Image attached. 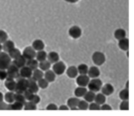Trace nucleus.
I'll list each match as a JSON object with an SVG mask.
<instances>
[{"mask_svg": "<svg viewBox=\"0 0 134 116\" xmlns=\"http://www.w3.org/2000/svg\"><path fill=\"white\" fill-rule=\"evenodd\" d=\"M69 34L72 38H78L81 36L82 31L79 27L77 26H73L69 29Z\"/></svg>", "mask_w": 134, "mask_h": 116, "instance_id": "9", "label": "nucleus"}, {"mask_svg": "<svg viewBox=\"0 0 134 116\" xmlns=\"http://www.w3.org/2000/svg\"><path fill=\"white\" fill-rule=\"evenodd\" d=\"M95 93L91 91H88L86 92L85 95L83 96L84 100L87 103H91L94 100L95 97Z\"/></svg>", "mask_w": 134, "mask_h": 116, "instance_id": "23", "label": "nucleus"}, {"mask_svg": "<svg viewBox=\"0 0 134 116\" xmlns=\"http://www.w3.org/2000/svg\"><path fill=\"white\" fill-rule=\"evenodd\" d=\"M28 89L31 91L33 93H36L39 90V87L37 83V81L35 80L32 77L27 79Z\"/></svg>", "mask_w": 134, "mask_h": 116, "instance_id": "12", "label": "nucleus"}, {"mask_svg": "<svg viewBox=\"0 0 134 116\" xmlns=\"http://www.w3.org/2000/svg\"><path fill=\"white\" fill-rule=\"evenodd\" d=\"M8 78L7 71L4 69H0V80H4Z\"/></svg>", "mask_w": 134, "mask_h": 116, "instance_id": "44", "label": "nucleus"}, {"mask_svg": "<svg viewBox=\"0 0 134 116\" xmlns=\"http://www.w3.org/2000/svg\"><path fill=\"white\" fill-rule=\"evenodd\" d=\"M32 47L35 51H39L43 50L44 48V44L42 40L37 39L33 42Z\"/></svg>", "mask_w": 134, "mask_h": 116, "instance_id": "19", "label": "nucleus"}, {"mask_svg": "<svg viewBox=\"0 0 134 116\" xmlns=\"http://www.w3.org/2000/svg\"><path fill=\"white\" fill-rule=\"evenodd\" d=\"M92 59L93 63L98 66L103 65L105 61V55L100 52H95L94 53L92 56Z\"/></svg>", "mask_w": 134, "mask_h": 116, "instance_id": "5", "label": "nucleus"}, {"mask_svg": "<svg viewBox=\"0 0 134 116\" xmlns=\"http://www.w3.org/2000/svg\"><path fill=\"white\" fill-rule=\"evenodd\" d=\"M8 105L7 103L4 102L3 101L0 102V110H7Z\"/></svg>", "mask_w": 134, "mask_h": 116, "instance_id": "48", "label": "nucleus"}, {"mask_svg": "<svg viewBox=\"0 0 134 116\" xmlns=\"http://www.w3.org/2000/svg\"><path fill=\"white\" fill-rule=\"evenodd\" d=\"M38 65L39 64L38 63V61L34 58L29 60H27L26 66L28 67L30 69L34 71L38 68Z\"/></svg>", "mask_w": 134, "mask_h": 116, "instance_id": "25", "label": "nucleus"}, {"mask_svg": "<svg viewBox=\"0 0 134 116\" xmlns=\"http://www.w3.org/2000/svg\"><path fill=\"white\" fill-rule=\"evenodd\" d=\"M17 79H18L16 82V87L15 92L23 93L27 89H28L27 79L22 78L20 75Z\"/></svg>", "mask_w": 134, "mask_h": 116, "instance_id": "2", "label": "nucleus"}, {"mask_svg": "<svg viewBox=\"0 0 134 116\" xmlns=\"http://www.w3.org/2000/svg\"><path fill=\"white\" fill-rule=\"evenodd\" d=\"M129 82L128 81H127V84H126V89H128V88H129Z\"/></svg>", "mask_w": 134, "mask_h": 116, "instance_id": "52", "label": "nucleus"}, {"mask_svg": "<svg viewBox=\"0 0 134 116\" xmlns=\"http://www.w3.org/2000/svg\"><path fill=\"white\" fill-rule=\"evenodd\" d=\"M78 73L80 74H87L88 72V66L84 64H81L79 65L77 68Z\"/></svg>", "mask_w": 134, "mask_h": 116, "instance_id": "33", "label": "nucleus"}, {"mask_svg": "<svg viewBox=\"0 0 134 116\" xmlns=\"http://www.w3.org/2000/svg\"><path fill=\"white\" fill-rule=\"evenodd\" d=\"M37 81H38L37 84H38L39 88H40L41 89H44L47 88L48 86L49 82L44 78H42L39 79V80H38Z\"/></svg>", "mask_w": 134, "mask_h": 116, "instance_id": "37", "label": "nucleus"}, {"mask_svg": "<svg viewBox=\"0 0 134 116\" xmlns=\"http://www.w3.org/2000/svg\"><path fill=\"white\" fill-rule=\"evenodd\" d=\"M4 99L7 103L9 104L13 103L15 101L14 93L11 91L7 92L4 95Z\"/></svg>", "mask_w": 134, "mask_h": 116, "instance_id": "35", "label": "nucleus"}, {"mask_svg": "<svg viewBox=\"0 0 134 116\" xmlns=\"http://www.w3.org/2000/svg\"><path fill=\"white\" fill-rule=\"evenodd\" d=\"M87 91L85 87H79L74 90V95L78 97H83Z\"/></svg>", "mask_w": 134, "mask_h": 116, "instance_id": "28", "label": "nucleus"}, {"mask_svg": "<svg viewBox=\"0 0 134 116\" xmlns=\"http://www.w3.org/2000/svg\"><path fill=\"white\" fill-rule=\"evenodd\" d=\"M2 45H1V44H0V52H2Z\"/></svg>", "mask_w": 134, "mask_h": 116, "instance_id": "53", "label": "nucleus"}, {"mask_svg": "<svg viewBox=\"0 0 134 116\" xmlns=\"http://www.w3.org/2000/svg\"><path fill=\"white\" fill-rule=\"evenodd\" d=\"M43 76L48 82H53L56 79V74L53 71L50 69L46 71L45 73L43 74Z\"/></svg>", "mask_w": 134, "mask_h": 116, "instance_id": "16", "label": "nucleus"}, {"mask_svg": "<svg viewBox=\"0 0 134 116\" xmlns=\"http://www.w3.org/2000/svg\"><path fill=\"white\" fill-rule=\"evenodd\" d=\"M43 74H43L42 71L41 70L38 69L37 68V69H35V70L33 71V73H32L31 77L35 80L37 81L39 79L43 78Z\"/></svg>", "mask_w": 134, "mask_h": 116, "instance_id": "24", "label": "nucleus"}, {"mask_svg": "<svg viewBox=\"0 0 134 116\" xmlns=\"http://www.w3.org/2000/svg\"><path fill=\"white\" fill-rule=\"evenodd\" d=\"M119 108L122 110H129V102L127 100H123L119 106Z\"/></svg>", "mask_w": 134, "mask_h": 116, "instance_id": "42", "label": "nucleus"}, {"mask_svg": "<svg viewBox=\"0 0 134 116\" xmlns=\"http://www.w3.org/2000/svg\"><path fill=\"white\" fill-rule=\"evenodd\" d=\"M27 59L22 55H21L20 56L15 58L12 63L16 65L19 69H21L23 67L26 66Z\"/></svg>", "mask_w": 134, "mask_h": 116, "instance_id": "14", "label": "nucleus"}, {"mask_svg": "<svg viewBox=\"0 0 134 116\" xmlns=\"http://www.w3.org/2000/svg\"><path fill=\"white\" fill-rule=\"evenodd\" d=\"M11 63L12 59L7 53L0 52V69H7Z\"/></svg>", "mask_w": 134, "mask_h": 116, "instance_id": "1", "label": "nucleus"}, {"mask_svg": "<svg viewBox=\"0 0 134 116\" xmlns=\"http://www.w3.org/2000/svg\"><path fill=\"white\" fill-rule=\"evenodd\" d=\"M66 66L65 63L61 61H58L55 63H54L53 70L56 74L57 75H61L63 74L66 70Z\"/></svg>", "mask_w": 134, "mask_h": 116, "instance_id": "6", "label": "nucleus"}, {"mask_svg": "<svg viewBox=\"0 0 134 116\" xmlns=\"http://www.w3.org/2000/svg\"><path fill=\"white\" fill-rule=\"evenodd\" d=\"M94 101L98 104L102 105V104H104L106 101L105 96L102 93H99L97 95H95Z\"/></svg>", "mask_w": 134, "mask_h": 116, "instance_id": "31", "label": "nucleus"}, {"mask_svg": "<svg viewBox=\"0 0 134 116\" xmlns=\"http://www.w3.org/2000/svg\"><path fill=\"white\" fill-rule=\"evenodd\" d=\"M78 109L82 110H87L88 108V103L85 101V100H79V102L78 103Z\"/></svg>", "mask_w": 134, "mask_h": 116, "instance_id": "39", "label": "nucleus"}, {"mask_svg": "<svg viewBox=\"0 0 134 116\" xmlns=\"http://www.w3.org/2000/svg\"><path fill=\"white\" fill-rule=\"evenodd\" d=\"M102 85V82L100 79L98 78H93L91 81H89L87 86L89 90L94 92H97L101 90Z\"/></svg>", "mask_w": 134, "mask_h": 116, "instance_id": "3", "label": "nucleus"}, {"mask_svg": "<svg viewBox=\"0 0 134 116\" xmlns=\"http://www.w3.org/2000/svg\"><path fill=\"white\" fill-rule=\"evenodd\" d=\"M36 51L32 47H27L24 50L22 55L27 60H29L35 58L36 57Z\"/></svg>", "mask_w": 134, "mask_h": 116, "instance_id": "7", "label": "nucleus"}, {"mask_svg": "<svg viewBox=\"0 0 134 116\" xmlns=\"http://www.w3.org/2000/svg\"><path fill=\"white\" fill-rule=\"evenodd\" d=\"M33 70L27 66H25L21 68L20 70V75L23 78L28 79L31 77Z\"/></svg>", "mask_w": 134, "mask_h": 116, "instance_id": "10", "label": "nucleus"}, {"mask_svg": "<svg viewBox=\"0 0 134 116\" xmlns=\"http://www.w3.org/2000/svg\"><path fill=\"white\" fill-rule=\"evenodd\" d=\"M8 38L7 33L4 30H0V44L3 43Z\"/></svg>", "mask_w": 134, "mask_h": 116, "instance_id": "40", "label": "nucleus"}, {"mask_svg": "<svg viewBox=\"0 0 134 116\" xmlns=\"http://www.w3.org/2000/svg\"><path fill=\"white\" fill-rule=\"evenodd\" d=\"M3 99H4L3 94L2 92H0V102L3 101Z\"/></svg>", "mask_w": 134, "mask_h": 116, "instance_id": "51", "label": "nucleus"}, {"mask_svg": "<svg viewBox=\"0 0 134 116\" xmlns=\"http://www.w3.org/2000/svg\"><path fill=\"white\" fill-rule=\"evenodd\" d=\"M100 105L97 103H92L88 105V109L90 110H100Z\"/></svg>", "mask_w": 134, "mask_h": 116, "instance_id": "43", "label": "nucleus"}, {"mask_svg": "<svg viewBox=\"0 0 134 116\" xmlns=\"http://www.w3.org/2000/svg\"><path fill=\"white\" fill-rule=\"evenodd\" d=\"M65 1L69 2V3H74L76 2L78 0H65Z\"/></svg>", "mask_w": 134, "mask_h": 116, "instance_id": "50", "label": "nucleus"}, {"mask_svg": "<svg viewBox=\"0 0 134 116\" xmlns=\"http://www.w3.org/2000/svg\"><path fill=\"white\" fill-rule=\"evenodd\" d=\"M14 100L15 101L22 103L23 105L26 102V100L23 95V93L18 92H16V93H14Z\"/></svg>", "mask_w": 134, "mask_h": 116, "instance_id": "34", "label": "nucleus"}, {"mask_svg": "<svg viewBox=\"0 0 134 116\" xmlns=\"http://www.w3.org/2000/svg\"><path fill=\"white\" fill-rule=\"evenodd\" d=\"M79 100V99L78 98L71 97L68 99L67 101V106L71 109L74 107H77Z\"/></svg>", "mask_w": 134, "mask_h": 116, "instance_id": "30", "label": "nucleus"}, {"mask_svg": "<svg viewBox=\"0 0 134 116\" xmlns=\"http://www.w3.org/2000/svg\"><path fill=\"white\" fill-rule=\"evenodd\" d=\"M34 93H33L31 91L29 90L28 89H27L24 93L23 95L26 99V100H27L28 101H30L31 99L32 98Z\"/></svg>", "mask_w": 134, "mask_h": 116, "instance_id": "41", "label": "nucleus"}, {"mask_svg": "<svg viewBox=\"0 0 134 116\" xmlns=\"http://www.w3.org/2000/svg\"><path fill=\"white\" fill-rule=\"evenodd\" d=\"M58 109L60 110H69V107L67 105H62L59 107Z\"/></svg>", "mask_w": 134, "mask_h": 116, "instance_id": "49", "label": "nucleus"}, {"mask_svg": "<svg viewBox=\"0 0 134 116\" xmlns=\"http://www.w3.org/2000/svg\"><path fill=\"white\" fill-rule=\"evenodd\" d=\"M24 108L25 110H36L37 106L36 104L33 103L31 101L26 102L24 104Z\"/></svg>", "mask_w": 134, "mask_h": 116, "instance_id": "36", "label": "nucleus"}, {"mask_svg": "<svg viewBox=\"0 0 134 116\" xmlns=\"http://www.w3.org/2000/svg\"><path fill=\"white\" fill-rule=\"evenodd\" d=\"M14 48H15V44L11 40H7L3 43L2 45V50L6 53H8Z\"/></svg>", "mask_w": 134, "mask_h": 116, "instance_id": "20", "label": "nucleus"}, {"mask_svg": "<svg viewBox=\"0 0 134 116\" xmlns=\"http://www.w3.org/2000/svg\"><path fill=\"white\" fill-rule=\"evenodd\" d=\"M38 67L42 71H47L50 69L51 67V63L48 60H44L40 61L38 65Z\"/></svg>", "mask_w": 134, "mask_h": 116, "instance_id": "26", "label": "nucleus"}, {"mask_svg": "<svg viewBox=\"0 0 134 116\" xmlns=\"http://www.w3.org/2000/svg\"><path fill=\"white\" fill-rule=\"evenodd\" d=\"M8 77L13 79H17L20 76L19 68L12 61L10 65L7 69Z\"/></svg>", "mask_w": 134, "mask_h": 116, "instance_id": "4", "label": "nucleus"}, {"mask_svg": "<svg viewBox=\"0 0 134 116\" xmlns=\"http://www.w3.org/2000/svg\"><path fill=\"white\" fill-rule=\"evenodd\" d=\"M8 54L11 59H15L21 55V53L18 49L14 48L8 52Z\"/></svg>", "mask_w": 134, "mask_h": 116, "instance_id": "32", "label": "nucleus"}, {"mask_svg": "<svg viewBox=\"0 0 134 116\" xmlns=\"http://www.w3.org/2000/svg\"><path fill=\"white\" fill-rule=\"evenodd\" d=\"M24 105L18 102L15 101L13 104H9L8 105L7 110H21L23 108Z\"/></svg>", "mask_w": 134, "mask_h": 116, "instance_id": "17", "label": "nucleus"}, {"mask_svg": "<svg viewBox=\"0 0 134 116\" xmlns=\"http://www.w3.org/2000/svg\"><path fill=\"white\" fill-rule=\"evenodd\" d=\"M119 96L120 98L123 100H128L129 99V91H128V89H124V90H122L119 94Z\"/></svg>", "mask_w": 134, "mask_h": 116, "instance_id": "38", "label": "nucleus"}, {"mask_svg": "<svg viewBox=\"0 0 134 116\" xmlns=\"http://www.w3.org/2000/svg\"><path fill=\"white\" fill-rule=\"evenodd\" d=\"M47 58H48V60L51 64H54L59 60V54L56 52H50L47 56Z\"/></svg>", "mask_w": 134, "mask_h": 116, "instance_id": "18", "label": "nucleus"}, {"mask_svg": "<svg viewBox=\"0 0 134 116\" xmlns=\"http://www.w3.org/2000/svg\"><path fill=\"white\" fill-rule=\"evenodd\" d=\"M78 71L77 68L74 66H72L69 67L67 70V74L70 78H74L77 76Z\"/></svg>", "mask_w": 134, "mask_h": 116, "instance_id": "21", "label": "nucleus"}, {"mask_svg": "<svg viewBox=\"0 0 134 116\" xmlns=\"http://www.w3.org/2000/svg\"><path fill=\"white\" fill-rule=\"evenodd\" d=\"M47 54L45 51L43 50H41L38 51L37 53H36L35 57L36 58V60L40 62L46 60L47 58Z\"/></svg>", "mask_w": 134, "mask_h": 116, "instance_id": "29", "label": "nucleus"}, {"mask_svg": "<svg viewBox=\"0 0 134 116\" xmlns=\"http://www.w3.org/2000/svg\"><path fill=\"white\" fill-rule=\"evenodd\" d=\"M30 101H31V102H33V103H34L35 104H37L40 102V98L39 96V95H36V94H34L32 98L31 99V100Z\"/></svg>", "mask_w": 134, "mask_h": 116, "instance_id": "45", "label": "nucleus"}, {"mask_svg": "<svg viewBox=\"0 0 134 116\" xmlns=\"http://www.w3.org/2000/svg\"><path fill=\"white\" fill-rule=\"evenodd\" d=\"M90 81V78L86 74H80L76 79L77 84L79 87H86Z\"/></svg>", "mask_w": 134, "mask_h": 116, "instance_id": "8", "label": "nucleus"}, {"mask_svg": "<svg viewBox=\"0 0 134 116\" xmlns=\"http://www.w3.org/2000/svg\"><path fill=\"white\" fill-rule=\"evenodd\" d=\"M118 46L123 51H127L129 49V40L125 37L119 40Z\"/></svg>", "mask_w": 134, "mask_h": 116, "instance_id": "22", "label": "nucleus"}, {"mask_svg": "<svg viewBox=\"0 0 134 116\" xmlns=\"http://www.w3.org/2000/svg\"><path fill=\"white\" fill-rule=\"evenodd\" d=\"M46 109L48 110H56L58 109V108L55 104H50L47 106Z\"/></svg>", "mask_w": 134, "mask_h": 116, "instance_id": "46", "label": "nucleus"}, {"mask_svg": "<svg viewBox=\"0 0 134 116\" xmlns=\"http://www.w3.org/2000/svg\"><path fill=\"white\" fill-rule=\"evenodd\" d=\"M126 35V31L123 29H118L114 32V36L116 39L119 40L125 38Z\"/></svg>", "mask_w": 134, "mask_h": 116, "instance_id": "27", "label": "nucleus"}, {"mask_svg": "<svg viewBox=\"0 0 134 116\" xmlns=\"http://www.w3.org/2000/svg\"><path fill=\"white\" fill-rule=\"evenodd\" d=\"M112 109V107L107 104H103L100 107V110H110Z\"/></svg>", "mask_w": 134, "mask_h": 116, "instance_id": "47", "label": "nucleus"}, {"mask_svg": "<svg viewBox=\"0 0 134 116\" xmlns=\"http://www.w3.org/2000/svg\"><path fill=\"white\" fill-rule=\"evenodd\" d=\"M4 85L6 88L9 91L11 92L15 91L16 87V82L14 80V79L8 77L5 80Z\"/></svg>", "mask_w": 134, "mask_h": 116, "instance_id": "11", "label": "nucleus"}, {"mask_svg": "<svg viewBox=\"0 0 134 116\" xmlns=\"http://www.w3.org/2000/svg\"><path fill=\"white\" fill-rule=\"evenodd\" d=\"M87 74L89 78H91L92 79L97 78L100 75V71L98 67L92 66L88 69Z\"/></svg>", "mask_w": 134, "mask_h": 116, "instance_id": "13", "label": "nucleus"}, {"mask_svg": "<svg viewBox=\"0 0 134 116\" xmlns=\"http://www.w3.org/2000/svg\"><path fill=\"white\" fill-rule=\"evenodd\" d=\"M101 91L102 94H103L105 96H109L113 93L114 89L111 84L106 83L103 87H102Z\"/></svg>", "mask_w": 134, "mask_h": 116, "instance_id": "15", "label": "nucleus"}]
</instances>
